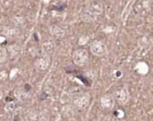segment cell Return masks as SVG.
Returning a JSON list of instances; mask_svg holds the SVG:
<instances>
[{
	"label": "cell",
	"mask_w": 153,
	"mask_h": 121,
	"mask_svg": "<svg viewBox=\"0 0 153 121\" xmlns=\"http://www.w3.org/2000/svg\"><path fill=\"white\" fill-rule=\"evenodd\" d=\"M44 98H47V94L43 93V95L41 96V100H44Z\"/></svg>",
	"instance_id": "obj_2"
},
{
	"label": "cell",
	"mask_w": 153,
	"mask_h": 121,
	"mask_svg": "<svg viewBox=\"0 0 153 121\" xmlns=\"http://www.w3.org/2000/svg\"><path fill=\"white\" fill-rule=\"evenodd\" d=\"M65 8V4H63V5L60 6V7H57V6H56V5L53 7V9H54V10H56V11H63Z\"/></svg>",
	"instance_id": "obj_1"
}]
</instances>
